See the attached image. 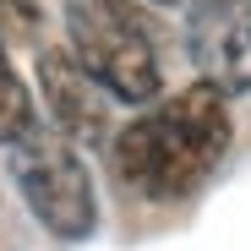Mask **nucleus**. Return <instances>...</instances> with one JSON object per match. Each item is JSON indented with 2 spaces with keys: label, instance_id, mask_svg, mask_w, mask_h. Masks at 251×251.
Returning <instances> with one entry per match:
<instances>
[{
  "label": "nucleus",
  "instance_id": "f257e3e1",
  "mask_svg": "<svg viewBox=\"0 0 251 251\" xmlns=\"http://www.w3.org/2000/svg\"><path fill=\"white\" fill-rule=\"evenodd\" d=\"M229 137H235L229 93H219L213 82L197 76L191 88L170 93L158 109L120 126L115 170L148 202H180L219 170V158L229 153Z\"/></svg>",
  "mask_w": 251,
  "mask_h": 251
},
{
  "label": "nucleus",
  "instance_id": "f03ea898",
  "mask_svg": "<svg viewBox=\"0 0 251 251\" xmlns=\"http://www.w3.org/2000/svg\"><path fill=\"white\" fill-rule=\"evenodd\" d=\"M71 55L120 104H153L164 88L158 50L137 0H66Z\"/></svg>",
  "mask_w": 251,
  "mask_h": 251
},
{
  "label": "nucleus",
  "instance_id": "7ed1b4c3",
  "mask_svg": "<svg viewBox=\"0 0 251 251\" xmlns=\"http://www.w3.org/2000/svg\"><path fill=\"white\" fill-rule=\"evenodd\" d=\"M6 148H11V180L33 207V219L55 240H88L99 229V197H93L88 164L76 158V142L38 115Z\"/></svg>",
  "mask_w": 251,
  "mask_h": 251
},
{
  "label": "nucleus",
  "instance_id": "20e7f679",
  "mask_svg": "<svg viewBox=\"0 0 251 251\" xmlns=\"http://www.w3.org/2000/svg\"><path fill=\"white\" fill-rule=\"evenodd\" d=\"M186 38L202 82L219 93H251V0H191Z\"/></svg>",
  "mask_w": 251,
  "mask_h": 251
},
{
  "label": "nucleus",
  "instance_id": "39448f33",
  "mask_svg": "<svg viewBox=\"0 0 251 251\" xmlns=\"http://www.w3.org/2000/svg\"><path fill=\"white\" fill-rule=\"evenodd\" d=\"M38 93L50 104V126L71 142H104L109 137V115H104V88L82 71L71 50H38Z\"/></svg>",
  "mask_w": 251,
  "mask_h": 251
},
{
  "label": "nucleus",
  "instance_id": "423d86ee",
  "mask_svg": "<svg viewBox=\"0 0 251 251\" xmlns=\"http://www.w3.org/2000/svg\"><path fill=\"white\" fill-rule=\"evenodd\" d=\"M38 120L33 109V93H27V82L11 71V55H6V38H0V148L17 142L27 126Z\"/></svg>",
  "mask_w": 251,
  "mask_h": 251
},
{
  "label": "nucleus",
  "instance_id": "0eeeda50",
  "mask_svg": "<svg viewBox=\"0 0 251 251\" xmlns=\"http://www.w3.org/2000/svg\"><path fill=\"white\" fill-rule=\"evenodd\" d=\"M38 27H44V0H0V33L38 38Z\"/></svg>",
  "mask_w": 251,
  "mask_h": 251
},
{
  "label": "nucleus",
  "instance_id": "6e6552de",
  "mask_svg": "<svg viewBox=\"0 0 251 251\" xmlns=\"http://www.w3.org/2000/svg\"><path fill=\"white\" fill-rule=\"evenodd\" d=\"M153 6H175V0H153Z\"/></svg>",
  "mask_w": 251,
  "mask_h": 251
}]
</instances>
